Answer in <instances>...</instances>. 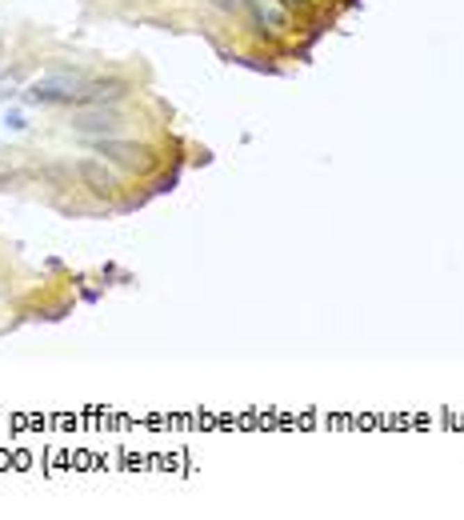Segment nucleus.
<instances>
[{"mask_svg":"<svg viewBox=\"0 0 464 520\" xmlns=\"http://www.w3.org/2000/svg\"><path fill=\"white\" fill-rule=\"evenodd\" d=\"M80 84H84L80 72H48L40 81H32L20 97L24 104H77Z\"/></svg>","mask_w":464,"mask_h":520,"instance_id":"obj_1","label":"nucleus"},{"mask_svg":"<svg viewBox=\"0 0 464 520\" xmlns=\"http://www.w3.org/2000/svg\"><path fill=\"white\" fill-rule=\"evenodd\" d=\"M72 132H80L84 140H96V136H116L120 132V116L104 108V104H80L72 113Z\"/></svg>","mask_w":464,"mask_h":520,"instance_id":"obj_2","label":"nucleus"},{"mask_svg":"<svg viewBox=\"0 0 464 520\" xmlns=\"http://www.w3.org/2000/svg\"><path fill=\"white\" fill-rule=\"evenodd\" d=\"M125 81H84L77 92V104H116V100H125Z\"/></svg>","mask_w":464,"mask_h":520,"instance_id":"obj_3","label":"nucleus"},{"mask_svg":"<svg viewBox=\"0 0 464 520\" xmlns=\"http://www.w3.org/2000/svg\"><path fill=\"white\" fill-rule=\"evenodd\" d=\"M88 145H93V152H100V156H109V161H116V164H125V168H136L141 156H144L136 145L116 140V136H96V140H88Z\"/></svg>","mask_w":464,"mask_h":520,"instance_id":"obj_4","label":"nucleus"},{"mask_svg":"<svg viewBox=\"0 0 464 520\" xmlns=\"http://www.w3.org/2000/svg\"><path fill=\"white\" fill-rule=\"evenodd\" d=\"M77 177L93 188V193H100V196H109L112 188H116V180H112V172L104 168L100 161H80L77 164Z\"/></svg>","mask_w":464,"mask_h":520,"instance_id":"obj_5","label":"nucleus"},{"mask_svg":"<svg viewBox=\"0 0 464 520\" xmlns=\"http://www.w3.org/2000/svg\"><path fill=\"white\" fill-rule=\"evenodd\" d=\"M248 8L256 13V20L269 29V33H285V24H288V13L276 4V0H248Z\"/></svg>","mask_w":464,"mask_h":520,"instance_id":"obj_6","label":"nucleus"},{"mask_svg":"<svg viewBox=\"0 0 464 520\" xmlns=\"http://www.w3.org/2000/svg\"><path fill=\"white\" fill-rule=\"evenodd\" d=\"M4 129H13V132H24V129H29V120H24V116H20V113H4Z\"/></svg>","mask_w":464,"mask_h":520,"instance_id":"obj_7","label":"nucleus"},{"mask_svg":"<svg viewBox=\"0 0 464 520\" xmlns=\"http://www.w3.org/2000/svg\"><path fill=\"white\" fill-rule=\"evenodd\" d=\"M208 4H216V8H224V13H237L244 0H208Z\"/></svg>","mask_w":464,"mask_h":520,"instance_id":"obj_8","label":"nucleus"}]
</instances>
